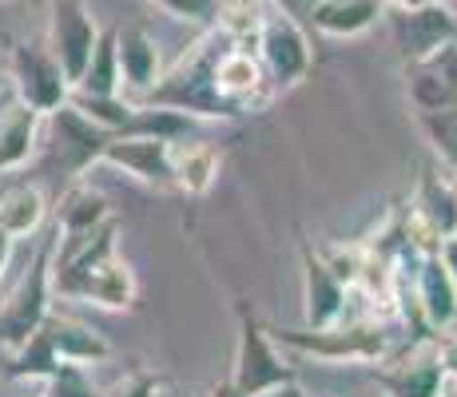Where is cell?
<instances>
[{"label":"cell","mask_w":457,"mask_h":397,"mask_svg":"<svg viewBox=\"0 0 457 397\" xmlns=\"http://www.w3.org/2000/svg\"><path fill=\"white\" fill-rule=\"evenodd\" d=\"M84 369L87 366H80V361H60V366L44 377V382H48V393L44 397H96Z\"/></svg>","instance_id":"484cf974"},{"label":"cell","mask_w":457,"mask_h":397,"mask_svg":"<svg viewBox=\"0 0 457 397\" xmlns=\"http://www.w3.org/2000/svg\"><path fill=\"white\" fill-rule=\"evenodd\" d=\"M139 294L136 270L120 259V251L96 259L92 267H84L76 278H68L64 286L56 290V298H72V302H92L104 306V310H131Z\"/></svg>","instance_id":"9c48e42d"},{"label":"cell","mask_w":457,"mask_h":397,"mask_svg":"<svg viewBox=\"0 0 457 397\" xmlns=\"http://www.w3.org/2000/svg\"><path fill=\"white\" fill-rule=\"evenodd\" d=\"M437 254H442V262L450 267V275H453V282H457V235L442 238V243H437Z\"/></svg>","instance_id":"f546056e"},{"label":"cell","mask_w":457,"mask_h":397,"mask_svg":"<svg viewBox=\"0 0 457 397\" xmlns=\"http://www.w3.org/2000/svg\"><path fill=\"white\" fill-rule=\"evenodd\" d=\"M44 123H48L52 155H56L60 171L72 175V179H80L87 167L100 163L104 147L116 139L108 128H100L96 120H87L80 108H72V103H60L56 112L44 116Z\"/></svg>","instance_id":"ba28073f"},{"label":"cell","mask_w":457,"mask_h":397,"mask_svg":"<svg viewBox=\"0 0 457 397\" xmlns=\"http://www.w3.org/2000/svg\"><path fill=\"white\" fill-rule=\"evenodd\" d=\"M382 4H390V0H382Z\"/></svg>","instance_id":"8d00e7d4"},{"label":"cell","mask_w":457,"mask_h":397,"mask_svg":"<svg viewBox=\"0 0 457 397\" xmlns=\"http://www.w3.org/2000/svg\"><path fill=\"white\" fill-rule=\"evenodd\" d=\"M40 131H44V116L37 108L16 100L12 92L0 95V175L21 171L37 155Z\"/></svg>","instance_id":"7c38bea8"},{"label":"cell","mask_w":457,"mask_h":397,"mask_svg":"<svg viewBox=\"0 0 457 397\" xmlns=\"http://www.w3.org/2000/svg\"><path fill=\"white\" fill-rule=\"evenodd\" d=\"M96 40H100V24L87 12L84 0H52L48 12V52L56 56L60 72L68 76V84H80L84 68L96 52Z\"/></svg>","instance_id":"52a82bcc"},{"label":"cell","mask_w":457,"mask_h":397,"mask_svg":"<svg viewBox=\"0 0 457 397\" xmlns=\"http://www.w3.org/2000/svg\"><path fill=\"white\" fill-rule=\"evenodd\" d=\"M254 56H259L262 72L275 87H295L303 84L306 72H311L314 56H311V40H306L298 16L283 12V8L270 4L262 12L259 37H254Z\"/></svg>","instance_id":"277c9868"},{"label":"cell","mask_w":457,"mask_h":397,"mask_svg":"<svg viewBox=\"0 0 457 397\" xmlns=\"http://www.w3.org/2000/svg\"><path fill=\"white\" fill-rule=\"evenodd\" d=\"M211 397H243V393L235 390V382H231V377H227V382H219L215 390H211Z\"/></svg>","instance_id":"1f68e13d"},{"label":"cell","mask_w":457,"mask_h":397,"mask_svg":"<svg viewBox=\"0 0 457 397\" xmlns=\"http://www.w3.org/2000/svg\"><path fill=\"white\" fill-rule=\"evenodd\" d=\"M171 167H175V187H179L183 195H207L219 179L223 159H219L215 144H207V139H187V144L175 139L171 144Z\"/></svg>","instance_id":"ffe728a7"},{"label":"cell","mask_w":457,"mask_h":397,"mask_svg":"<svg viewBox=\"0 0 457 397\" xmlns=\"http://www.w3.org/2000/svg\"><path fill=\"white\" fill-rule=\"evenodd\" d=\"M450 187H453V195H457V171H453V179H450Z\"/></svg>","instance_id":"d590c367"},{"label":"cell","mask_w":457,"mask_h":397,"mask_svg":"<svg viewBox=\"0 0 457 397\" xmlns=\"http://www.w3.org/2000/svg\"><path fill=\"white\" fill-rule=\"evenodd\" d=\"M442 4H445V8H450V12H453V16H457V0H442Z\"/></svg>","instance_id":"e575fe53"},{"label":"cell","mask_w":457,"mask_h":397,"mask_svg":"<svg viewBox=\"0 0 457 397\" xmlns=\"http://www.w3.org/2000/svg\"><path fill=\"white\" fill-rule=\"evenodd\" d=\"M437 397H457V377L445 374V382H442V390H437Z\"/></svg>","instance_id":"d6a6232c"},{"label":"cell","mask_w":457,"mask_h":397,"mask_svg":"<svg viewBox=\"0 0 457 397\" xmlns=\"http://www.w3.org/2000/svg\"><path fill=\"white\" fill-rule=\"evenodd\" d=\"M211 79H215V92L223 95L227 103H235L239 112H251L254 103H259L262 87H267V72H262L254 48H239V44L215 56Z\"/></svg>","instance_id":"4fadbf2b"},{"label":"cell","mask_w":457,"mask_h":397,"mask_svg":"<svg viewBox=\"0 0 457 397\" xmlns=\"http://www.w3.org/2000/svg\"><path fill=\"white\" fill-rule=\"evenodd\" d=\"M152 4H160L167 16H175V21H191V24H215L219 4H223V0H152Z\"/></svg>","instance_id":"4316f807"},{"label":"cell","mask_w":457,"mask_h":397,"mask_svg":"<svg viewBox=\"0 0 457 397\" xmlns=\"http://www.w3.org/2000/svg\"><path fill=\"white\" fill-rule=\"evenodd\" d=\"M40 330L48 334L52 350H56L60 361H80V366H100L104 358L112 354L108 338H104L96 326L80 322L72 314H60V310H48L40 322Z\"/></svg>","instance_id":"e0dca14e"},{"label":"cell","mask_w":457,"mask_h":397,"mask_svg":"<svg viewBox=\"0 0 457 397\" xmlns=\"http://www.w3.org/2000/svg\"><path fill=\"white\" fill-rule=\"evenodd\" d=\"M278 346L298 350V354H314L322 361H378L390 350V338L382 334V326L350 322V326H306V330H283L275 334Z\"/></svg>","instance_id":"5b68a950"},{"label":"cell","mask_w":457,"mask_h":397,"mask_svg":"<svg viewBox=\"0 0 457 397\" xmlns=\"http://www.w3.org/2000/svg\"><path fill=\"white\" fill-rule=\"evenodd\" d=\"M76 92L87 95H120V60H116V32H100L96 52L84 68V79L76 84Z\"/></svg>","instance_id":"cb8c5ba5"},{"label":"cell","mask_w":457,"mask_h":397,"mask_svg":"<svg viewBox=\"0 0 457 397\" xmlns=\"http://www.w3.org/2000/svg\"><path fill=\"white\" fill-rule=\"evenodd\" d=\"M442 382H445V369L434 346H418L406 358L378 369V385L386 390V397H437Z\"/></svg>","instance_id":"2e32d148"},{"label":"cell","mask_w":457,"mask_h":397,"mask_svg":"<svg viewBox=\"0 0 457 397\" xmlns=\"http://www.w3.org/2000/svg\"><path fill=\"white\" fill-rule=\"evenodd\" d=\"M418 306H421V314H426V322L434 326V330H445V326H453V318H457V282L450 275V267L442 262V254H437V246L421 259Z\"/></svg>","instance_id":"d6986e66"},{"label":"cell","mask_w":457,"mask_h":397,"mask_svg":"<svg viewBox=\"0 0 457 397\" xmlns=\"http://www.w3.org/2000/svg\"><path fill=\"white\" fill-rule=\"evenodd\" d=\"M267 4H275V8H283V12H291V16H306L319 0H267Z\"/></svg>","instance_id":"4dcf8cb0"},{"label":"cell","mask_w":457,"mask_h":397,"mask_svg":"<svg viewBox=\"0 0 457 397\" xmlns=\"http://www.w3.org/2000/svg\"><path fill=\"white\" fill-rule=\"evenodd\" d=\"M4 79H8V64H0V95H4Z\"/></svg>","instance_id":"836d02e7"},{"label":"cell","mask_w":457,"mask_h":397,"mask_svg":"<svg viewBox=\"0 0 457 397\" xmlns=\"http://www.w3.org/2000/svg\"><path fill=\"white\" fill-rule=\"evenodd\" d=\"M8 87L16 100H24L29 108H37L40 116L56 112L60 103H68V76L60 72L56 56L48 52V44H16L8 56Z\"/></svg>","instance_id":"8992f818"},{"label":"cell","mask_w":457,"mask_h":397,"mask_svg":"<svg viewBox=\"0 0 457 397\" xmlns=\"http://www.w3.org/2000/svg\"><path fill=\"white\" fill-rule=\"evenodd\" d=\"M437 358H442V369L450 377H457V334H450L445 342H437Z\"/></svg>","instance_id":"f1b7e54d"},{"label":"cell","mask_w":457,"mask_h":397,"mask_svg":"<svg viewBox=\"0 0 457 397\" xmlns=\"http://www.w3.org/2000/svg\"><path fill=\"white\" fill-rule=\"evenodd\" d=\"M390 16L394 44L402 48V56L421 60L429 52H437L442 44L457 40V16L445 4H421V8H386Z\"/></svg>","instance_id":"8fae6325"},{"label":"cell","mask_w":457,"mask_h":397,"mask_svg":"<svg viewBox=\"0 0 457 397\" xmlns=\"http://www.w3.org/2000/svg\"><path fill=\"white\" fill-rule=\"evenodd\" d=\"M44 219H48V199L37 183H12L0 191V231L12 238L40 235Z\"/></svg>","instance_id":"44dd1931"},{"label":"cell","mask_w":457,"mask_h":397,"mask_svg":"<svg viewBox=\"0 0 457 397\" xmlns=\"http://www.w3.org/2000/svg\"><path fill=\"white\" fill-rule=\"evenodd\" d=\"M386 16L382 0H319V4L306 12L314 32L330 40H350V37H362L370 32L378 21Z\"/></svg>","instance_id":"ac0fdd59"},{"label":"cell","mask_w":457,"mask_h":397,"mask_svg":"<svg viewBox=\"0 0 457 397\" xmlns=\"http://www.w3.org/2000/svg\"><path fill=\"white\" fill-rule=\"evenodd\" d=\"M219 48L211 44H195L191 56H183L179 64L167 76L155 79V87L136 103H147V108H171L183 112V116H204V120H235L243 116L235 103H227L223 95L215 92V79H211V68H215Z\"/></svg>","instance_id":"7a4b0ae2"},{"label":"cell","mask_w":457,"mask_h":397,"mask_svg":"<svg viewBox=\"0 0 457 397\" xmlns=\"http://www.w3.org/2000/svg\"><path fill=\"white\" fill-rule=\"evenodd\" d=\"M112 219V203L104 191L87 187V183H72V187L60 195L56 207V231H87V227Z\"/></svg>","instance_id":"603a6c76"},{"label":"cell","mask_w":457,"mask_h":397,"mask_svg":"<svg viewBox=\"0 0 457 397\" xmlns=\"http://www.w3.org/2000/svg\"><path fill=\"white\" fill-rule=\"evenodd\" d=\"M116 60H120V95L124 100H144L160 79V48L144 29H120L116 32Z\"/></svg>","instance_id":"5bb4252c"},{"label":"cell","mask_w":457,"mask_h":397,"mask_svg":"<svg viewBox=\"0 0 457 397\" xmlns=\"http://www.w3.org/2000/svg\"><path fill=\"white\" fill-rule=\"evenodd\" d=\"M52 251H56V227L52 235L37 238L16 275L0 278V350L4 354H16L52 310V298H56L52 294Z\"/></svg>","instance_id":"6da1fadb"},{"label":"cell","mask_w":457,"mask_h":397,"mask_svg":"<svg viewBox=\"0 0 457 397\" xmlns=\"http://www.w3.org/2000/svg\"><path fill=\"white\" fill-rule=\"evenodd\" d=\"M231 382L243 397H267L295 382V369L278 354V342L262 330V322L251 310L239 314V346H235Z\"/></svg>","instance_id":"3957f363"},{"label":"cell","mask_w":457,"mask_h":397,"mask_svg":"<svg viewBox=\"0 0 457 397\" xmlns=\"http://www.w3.org/2000/svg\"><path fill=\"white\" fill-rule=\"evenodd\" d=\"M108 397H160V382L152 374H131Z\"/></svg>","instance_id":"83f0119b"},{"label":"cell","mask_w":457,"mask_h":397,"mask_svg":"<svg viewBox=\"0 0 457 397\" xmlns=\"http://www.w3.org/2000/svg\"><path fill=\"white\" fill-rule=\"evenodd\" d=\"M346 282L330 270V262L322 254H314L311 246L303 251V310L306 326H330L338 322L346 310Z\"/></svg>","instance_id":"9a60e30c"},{"label":"cell","mask_w":457,"mask_h":397,"mask_svg":"<svg viewBox=\"0 0 457 397\" xmlns=\"http://www.w3.org/2000/svg\"><path fill=\"white\" fill-rule=\"evenodd\" d=\"M418 123L426 131V139L434 144V152L457 171V103L437 112H418Z\"/></svg>","instance_id":"d4e9b609"},{"label":"cell","mask_w":457,"mask_h":397,"mask_svg":"<svg viewBox=\"0 0 457 397\" xmlns=\"http://www.w3.org/2000/svg\"><path fill=\"white\" fill-rule=\"evenodd\" d=\"M171 144L163 136H116L104 147L100 163L116 167V171L131 175V179L147 183V187H175V167H171Z\"/></svg>","instance_id":"30bf717a"},{"label":"cell","mask_w":457,"mask_h":397,"mask_svg":"<svg viewBox=\"0 0 457 397\" xmlns=\"http://www.w3.org/2000/svg\"><path fill=\"white\" fill-rule=\"evenodd\" d=\"M414 211H418L421 223H426L429 238H450V235H457V195H453L450 183H442L434 171L421 175Z\"/></svg>","instance_id":"7402d4cb"}]
</instances>
